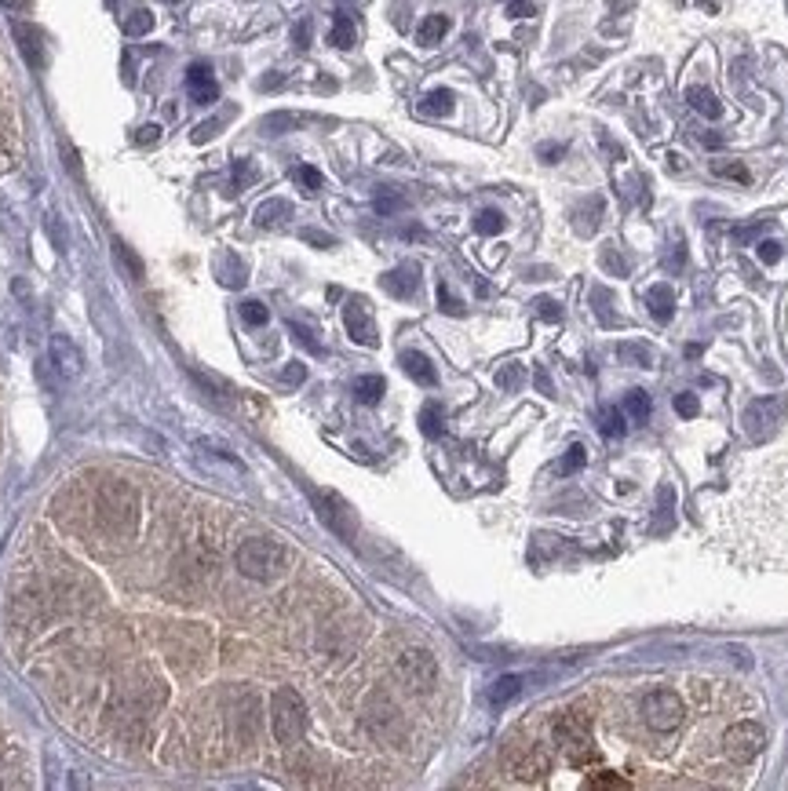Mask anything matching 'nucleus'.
Instances as JSON below:
<instances>
[{"label": "nucleus", "instance_id": "f257e3e1", "mask_svg": "<svg viewBox=\"0 0 788 791\" xmlns=\"http://www.w3.org/2000/svg\"><path fill=\"white\" fill-rule=\"evenodd\" d=\"M234 562H237L241 577L259 580V584H271V580H278V577L289 569V551H285L278 540L255 537V540H244V544L237 548Z\"/></svg>", "mask_w": 788, "mask_h": 791}, {"label": "nucleus", "instance_id": "f03ea898", "mask_svg": "<svg viewBox=\"0 0 788 791\" xmlns=\"http://www.w3.org/2000/svg\"><path fill=\"white\" fill-rule=\"evenodd\" d=\"M95 507H99V518L106 529L114 533H132L135 521H139V492L121 481V478H110L99 485V496H95Z\"/></svg>", "mask_w": 788, "mask_h": 791}, {"label": "nucleus", "instance_id": "7ed1b4c3", "mask_svg": "<svg viewBox=\"0 0 788 791\" xmlns=\"http://www.w3.org/2000/svg\"><path fill=\"white\" fill-rule=\"evenodd\" d=\"M271 729H274V740L285 744V747L304 740V733H307V704H304V697L296 689H289V686L274 689V697H271Z\"/></svg>", "mask_w": 788, "mask_h": 791}, {"label": "nucleus", "instance_id": "20e7f679", "mask_svg": "<svg viewBox=\"0 0 788 791\" xmlns=\"http://www.w3.org/2000/svg\"><path fill=\"white\" fill-rule=\"evenodd\" d=\"M555 744H559V751H563L574 766H588V762L599 758V751H595V744H592V733H588V722H584L577 711H570V715H563V718L555 722Z\"/></svg>", "mask_w": 788, "mask_h": 791}, {"label": "nucleus", "instance_id": "39448f33", "mask_svg": "<svg viewBox=\"0 0 788 791\" xmlns=\"http://www.w3.org/2000/svg\"><path fill=\"white\" fill-rule=\"evenodd\" d=\"M311 499H314V507H318V518L329 525L336 537L354 540L358 525H354V510H351V503H347L344 496H336V492H329V489H314Z\"/></svg>", "mask_w": 788, "mask_h": 791}, {"label": "nucleus", "instance_id": "423d86ee", "mask_svg": "<svg viewBox=\"0 0 788 791\" xmlns=\"http://www.w3.org/2000/svg\"><path fill=\"white\" fill-rule=\"evenodd\" d=\"M784 412H788V398H759V401H752L748 409H744V416H741V423H744V434L752 438V441H763V438H770L773 434V427L784 420Z\"/></svg>", "mask_w": 788, "mask_h": 791}, {"label": "nucleus", "instance_id": "0eeeda50", "mask_svg": "<svg viewBox=\"0 0 788 791\" xmlns=\"http://www.w3.org/2000/svg\"><path fill=\"white\" fill-rule=\"evenodd\" d=\"M394 675H398L413 693H427V689L434 686V678H438V664H434V657H431L427 649H405V653H398V660H394Z\"/></svg>", "mask_w": 788, "mask_h": 791}, {"label": "nucleus", "instance_id": "6e6552de", "mask_svg": "<svg viewBox=\"0 0 788 791\" xmlns=\"http://www.w3.org/2000/svg\"><path fill=\"white\" fill-rule=\"evenodd\" d=\"M683 715H686V707H683V700H679L672 689H653V693L643 700V718H646V726L657 729V733H672V729L683 722Z\"/></svg>", "mask_w": 788, "mask_h": 791}, {"label": "nucleus", "instance_id": "1a4fd4ad", "mask_svg": "<svg viewBox=\"0 0 788 791\" xmlns=\"http://www.w3.org/2000/svg\"><path fill=\"white\" fill-rule=\"evenodd\" d=\"M766 744V733L759 722H733L726 733H723V747L733 762H752Z\"/></svg>", "mask_w": 788, "mask_h": 791}, {"label": "nucleus", "instance_id": "9d476101", "mask_svg": "<svg viewBox=\"0 0 788 791\" xmlns=\"http://www.w3.org/2000/svg\"><path fill=\"white\" fill-rule=\"evenodd\" d=\"M507 758H511V773L518 780H541L552 769V755L541 744H522L518 751H507Z\"/></svg>", "mask_w": 788, "mask_h": 791}, {"label": "nucleus", "instance_id": "9b49d317", "mask_svg": "<svg viewBox=\"0 0 788 791\" xmlns=\"http://www.w3.org/2000/svg\"><path fill=\"white\" fill-rule=\"evenodd\" d=\"M344 329H347V336H351L354 343L376 347V325H373V318H369V311H365L362 300H351V303L344 307Z\"/></svg>", "mask_w": 788, "mask_h": 791}, {"label": "nucleus", "instance_id": "f8f14e48", "mask_svg": "<svg viewBox=\"0 0 788 791\" xmlns=\"http://www.w3.org/2000/svg\"><path fill=\"white\" fill-rule=\"evenodd\" d=\"M52 365H55V372H59L66 383H74V380L81 376L85 358H81V351L74 347L70 336H52Z\"/></svg>", "mask_w": 788, "mask_h": 791}, {"label": "nucleus", "instance_id": "ddd939ff", "mask_svg": "<svg viewBox=\"0 0 788 791\" xmlns=\"http://www.w3.org/2000/svg\"><path fill=\"white\" fill-rule=\"evenodd\" d=\"M12 34H15V44H19L23 59L30 63V70H45V34L30 23H12Z\"/></svg>", "mask_w": 788, "mask_h": 791}, {"label": "nucleus", "instance_id": "4468645a", "mask_svg": "<svg viewBox=\"0 0 788 791\" xmlns=\"http://www.w3.org/2000/svg\"><path fill=\"white\" fill-rule=\"evenodd\" d=\"M186 92H190V99H194L197 106H208V103L219 99V84H215L208 63H194V66L186 70Z\"/></svg>", "mask_w": 788, "mask_h": 791}, {"label": "nucleus", "instance_id": "2eb2a0df", "mask_svg": "<svg viewBox=\"0 0 788 791\" xmlns=\"http://www.w3.org/2000/svg\"><path fill=\"white\" fill-rule=\"evenodd\" d=\"M420 271L413 267V262H405V267H398V271H391V274H384L380 278V285L391 292V296H398V300H409L413 292H416V285H420V278H416Z\"/></svg>", "mask_w": 788, "mask_h": 791}, {"label": "nucleus", "instance_id": "dca6fc26", "mask_svg": "<svg viewBox=\"0 0 788 791\" xmlns=\"http://www.w3.org/2000/svg\"><path fill=\"white\" fill-rule=\"evenodd\" d=\"M402 369H405L416 383H424V387H434V383H438V372H434L431 358H424L420 351H405V354H402Z\"/></svg>", "mask_w": 788, "mask_h": 791}, {"label": "nucleus", "instance_id": "f3484780", "mask_svg": "<svg viewBox=\"0 0 788 791\" xmlns=\"http://www.w3.org/2000/svg\"><path fill=\"white\" fill-rule=\"evenodd\" d=\"M289 215H293V204L282 201V197H271V201H263V204L255 208V226H278V222H285Z\"/></svg>", "mask_w": 788, "mask_h": 791}, {"label": "nucleus", "instance_id": "a211bd4d", "mask_svg": "<svg viewBox=\"0 0 788 791\" xmlns=\"http://www.w3.org/2000/svg\"><path fill=\"white\" fill-rule=\"evenodd\" d=\"M445 34H449V19H445V15H427V19L416 26V44L434 48V44H442Z\"/></svg>", "mask_w": 788, "mask_h": 791}, {"label": "nucleus", "instance_id": "6ab92c4d", "mask_svg": "<svg viewBox=\"0 0 788 791\" xmlns=\"http://www.w3.org/2000/svg\"><path fill=\"white\" fill-rule=\"evenodd\" d=\"M646 307H650V314H653L657 321H668L672 311H675V292H672L668 285H653V289L646 292Z\"/></svg>", "mask_w": 788, "mask_h": 791}, {"label": "nucleus", "instance_id": "aec40b11", "mask_svg": "<svg viewBox=\"0 0 788 791\" xmlns=\"http://www.w3.org/2000/svg\"><path fill=\"white\" fill-rule=\"evenodd\" d=\"M518 693H522V678H518V675H504V678H496V682L489 686V704H493V707H504V704H511Z\"/></svg>", "mask_w": 788, "mask_h": 791}, {"label": "nucleus", "instance_id": "412c9836", "mask_svg": "<svg viewBox=\"0 0 788 791\" xmlns=\"http://www.w3.org/2000/svg\"><path fill=\"white\" fill-rule=\"evenodd\" d=\"M384 391H387L384 376H358V380H354V398H358L362 405H376V401L384 398Z\"/></svg>", "mask_w": 788, "mask_h": 791}, {"label": "nucleus", "instance_id": "4be33fe9", "mask_svg": "<svg viewBox=\"0 0 788 791\" xmlns=\"http://www.w3.org/2000/svg\"><path fill=\"white\" fill-rule=\"evenodd\" d=\"M686 99H690V106H693L697 114H704L708 121L723 117V106H719V99H715L708 88H690V92H686Z\"/></svg>", "mask_w": 788, "mask_h": 791}, {"label": "nucleus", "instance_id": "5701e85b", "mask_svg": "<svg viewBox=\"0 0 788 791\" xmlns=\"http://www.w3.org/2000/svg\"><path fill=\"white\" fill-rule=\"evenodd\" d=\"M449 110H453V92H445V88L424 95V103H420V114H424V117H445Z\"/></svg>", "mask_w": 788, "mask_h": 791}, {"label": "nucleus", "instance_id": "b1692460", "mask_svg": "<svg viewBox=\"0 0 788 791\" xmlns=\"http://www.w3.org/2000/svg\"><path fill=\"white\" fill-rule=\"evenodd\" d=\"M354 19H347V15H336V23H333V34H329V44L333 48H354Z\"/></svg>", "mask_w": 788, "mask_h": 791}, {"label": "nucleus", "instance_id": "393cba45", "mask_svg": "<svg viewBox=\"0 0 788 791\" xmlns=\"http://www.w3.org/2000/svg\"><path fill=\"white\" fill-rule=\"evenodd\" d=\"M219 282L230 285V289H241V285H244V267L237 262V255H226V259L219 262Z\"/></svg>", "mask_w": 788, "mask_h": 791}, {"label": "nucleus", "instance_id": "a878e982", "mask_svg": "<svg viewBox=\"0 0 788 791\" xmlns=\"http://www.w3.org/2000/svg\"><path fill=\"white\" fill-rule=\"evenodd\" d=\"M617 358L628 361V365H643V369H650L653 351H650V347H639V343H621V347H617Z\"/></svg>", "mask_w": 788, "mask_h": 791}, {"label": "nucleus", "instance_id": "bb28decb", "mask_svg": "<svg viewBox=\"0 0 788 791\" xmlns=\"http://www.w3.org/2000/svg\"><path fill=\"white\" fill-rule=\"evenodd\" d=\"M420 430H424L427 438H438V434H442V405H438V401L424 405V412H420Z\"/></svg>", "mask_w": 788, "mask_h": 791}, {"label": "nucleus", "instance_id": "cd10ccee", "mask_svg": "<svg viewBox=\"0 0 788 791\" xmlns=\"http://www.w3.org/2000/svg\"><path fill=\"white\" fill-rule=\"evenodd\" d=\"M628 412H632V420H635V423H646V420H650V412H653V401L646 398V391H632V394H628Z\"/></svg>", "mask_w": 788, "mask_h": 791}, {"label": "nucleus", "instance_id": "c85d7f7f", "mask_svg": "<svg viewBox=\"0 0 788 791\" xmlns=\"http://www.w3.org/2000/svg\"><path fill=\"white\" fill-rule=\"evenodd\" d=\"M267 318H271V311L263 307L259 300H244V303H241V321H244V325H252V329H255V325H267Z\"/></svg>", "mask_w": 788, "mask_h": 791}, {"label": "nucleus", "instance_id": "c756f323", "mask_svg": "<svg viewBox=\"0 0 788 791\" xmlns=\"http://www.w3.org/2000/svg\"><path fill=\"white\" fill-rule=\"evenodd\" d=\"M150 30H154V15H150L146 8L132 12L128 23H125V34H128V37H143V34H150Z\"/></svg>", "mask_w": 788, "mask_h": 791}, {"label": "nucleus", "instance_id": "7c9ffc66", "mask_svg": "<svg viewBox=\"0 0 788 791\" xmlns=\"http://www.w3.org/2000/svg\"><path fill=\"white\" fill-rule=\"evenodd\" d=\"M293 179L300 183V190H304V193H318V190H322V172H318V168H311V164H300V168L293 172Z\"/></svg>", "mask_w": 788, "mask_h": 791}, {"label": "nucleus", "instance_id": "2f4dec72", "mask_svg": "<svg viewBox=\"0 0 788 791\" xmlns=\"http://www.w3.org/2000/svg\"><path fill=\"white\" fill-rule=\"evenodd\" d=\"M114 248H117V259L125 262V271H128V274H132V278L139 282V278H143V262H139V255H135V252H132V248H128V244H125L121 237L114 241Z\"/></svg>", "mask_w": 788, "mask_h": 791}, {"label": "nucleus", "instance_id": "473e14b6", "mask_svg": "<svg viewBox=\"0 0 788 791\" xmlns=\"http://www.w3.org/2000/svg\"><path fill=\"white\" fill-rule=\"evenodd\" d=\"M474 230H478V233H500V230H504V215H500L496 208H485V212L474 215Z\"/></svg>", "mask_w": 788, "mask_h": 791}, {"label": "nucleus", "instance_id": "72a5a7b5", "mask_svg": "<svg viewBox=\"0 0 788 791\" xmlns=\"http://www.w3.org/2000/svg\"><path fill=\"white\" fill-rule=\"evenodd\" d=\"M584 463H588V449H584V445H570V452H566L563 463H559V474H577Z\"/></svg>", "mask_w": 788, "mask_h": 791}, {"label": "nucleus", "instance_id": "f704fd0d", "mask_svg": "<svg viewBox=\"0 0 788 791\" xmlns=\"http://www.w3.org/2000/svg\"><path fill=\"white\" fill-rule=\"evenodd\" d=\"M402 208H405L402 193H391V190H380V193H376V212H380V215H394V212H402Z\"/></svg>", "mask_w": 788, "mask_h": 791}, {"label": "nucleus", "instance_id": "c9c22d12", "mask_svg": "<svg viewBox=\"0 0 788 791\" xmlns=\"http://www.w3.org/2000/svg\"><path fill=\"white\" fill-rule=\"evenodd\" d=\"M624 430H628V427H624V416H621L617 409H606V412H603V434H606V438H621Z\"/></svg>", "mask_w": 788, "mask_h": 791}, {"label": "nucleus", "instance_id": "e433bc0d", "mask_svg": "<svg viewBox=\"0 0 788 791\" xmlns=\"http://www.w3.org/2000/svg\"><path fill=\"white\" fill-rule=\"evenodd\" d=\"M712 172H715V175H723V179H737V183H748V168H744V164L715 161V164H712Z\"/></svg>", "mask_w": 788, "mask_h": 791}, {"label": "nucleus", "instance_id": "4c0bfd02", "mask_svg": "<svg viewBox=\"0 0 788 791\" xmlns=\"http://www.w3.org/2000/svg\"><path fill=\"white\" fill-rule=\"evenodd\" d=\"M223 124H226V117H212V121L197 124V128L190 132V139H194V143H208V139H212V135H215V132H219Z\"/></svg>", "mask_w": 788, "mask_h": 791}, {"label": "nucleus", "instance_id": "58836bf2", "mask_svg": "<svg viewBox=\"0 0 788 791\" xmlns=\"http://www.w3.org/2000/svg\"><path fill=\"white\" fill-rule=\"evenodd\" d=\"M675 412H679L683 420H693V416L701 412V401H697V394H675Z\"/></svg>", "mask_w": 788, "mask_h": 791}, {"label": "nucleus", "instance_id": "ea45409f", "mask_svg": "<svg viewBox=\"0 0 788 791\" xmlns=\"http://www.w3.org/2000/svg\"><path fill=\"white\" fill-rule=\"evenodd\" d=\"M438 303H442V311H445V314H453V318H456V314H464V303H460V300H453L449 285H438Z\"/></svg>", "mask_w": 788, "mask_h": 791}, {"label": "nucleus", "instance_id": "a19ab883", "mask_svg": "<svg viewBox=\"0 0 788 791\" xmlns=\"http://www.w3.org/2000/svg\"><path fill=\"white\" fill-rule=\"evenodd\" d=\"M289 329H293V336H296V340H300V343H304V347H307V351H314V354H322V343H318V340H314V332H311V329H307V325H296V321H293V325H289Z\"/></svg>", "mask_w": 788, "mask_h": 791}, {"label": "nucleus", "instance_id": "79ce46f5", "mask_svg": "<svg viewBox=\"0 0 788 791\" xmlns=\"http://www.w3.org/2000/svg\"><path fill=\"white\" fill-rule=\"evenodd\" d=\"M496 383H500L504 391H514V387L522 383V369H518V365H507V369H500V372H496Z\"/></svg>", "mask_w": 788, "mask_h": 791}, {"label": "nucleus", "instance_id": "37998d69", "mask_svg": "<svg viewBox=\"0 0 788 791\" xmlns=\"http://www.w3.org/2000/svg\"><path fill=\"white\" fill-rule=\"evenodd\" d=\"M252 179H255L252 164H248V161H237V164H234V190H244Z\"/></svg>", "mask_w": 788, "mask_h": 791}, {"label": "nucleus", "instance_id": "c03bdc74", "mask_svg": "<svg viewBox=\"0 0 788 791\" xmlns=\"http://www.w3.org/2000/svg\"><path fill=\"white\" fill-rule=\"evenodd\" d=\"M588 784H592V787H621V791L628 787V780H624V776H617V773H595Z\"/></svg>", "mask_w": 788, "mask_h": 791}, {"label": "nucleus", "instance_id": "a18cd8bd", "mask_svg": "<svg viewBox=\"0 0 788 791\" xmlns=\"http://www.w3.org/2000/svg\"><path fill=\"white\" fill-rule=\"evenodd\" d=\"M755 252H759V259L766 262V267H773V262L781 259V244H777V241H759Z\"/></svg>", "mask_w": 788, "mask_h": 791}, {"label": "nucleus", "instance_id": "49530a36", "mask_svg": "<svg viewBox=\"0 0 788 791\" xmlns=\"http://www.w3.org/2000/svg\"><path fill=\"white\" fill-rule=\"evenodd\" d=\"M537 314H541L544 321H559V318H563V307H559L555 300L544 296V300H537Z\"/></svg>", "mask_w": 788, "mask_h": 791}, {"label": "nucleus", "instance_id": "de8ad7c7", "mask_svg": "<svg viewBox=\"0 0 788 791\" xmlns=\"http://www.w3.org/2000/svg\"><path fill=\"white\" fill-rule=\"evenodd\" d=\"M157 139H161V128H157V124H146V128H139V135H135L139 146H154Z\"/></svg>", "mask_w": 788, "mask_h": 791}, {"label": "nucleus", "instance_id": "09e8293b", "mask_svg": "<svg viewBox=\"0 0 788 791\" xmlns=\"http://www.w3.org/2000/svg\"><path fill=\"white\" fill-rule=\"evenodd\" d=\"M507 15H511V19H525V15H534V5H525V0H511Z\"/></svg>", "mask_w": 788, "mask_h": 791}, {"label": "nucleus", "instance_id": "8fccbe9b", "mask_svg": "<svg viewBox=\"0 0 788 791\" xmlns=\"http://www.w3.org/2000/svg\"><path fill=\"white\" fill-rule=\"evenodd\" d=\"M304 241H311V244H322V248H333L336 241L329 237V233H322V230H304Z\"/></svg>", "mask_w": 788, "mask_h": 791}, {"label": "nucleus", "instance_id": "3c124183", "mask_svg": "<svg viewBox=\"0 0 788 791\" xmlns=\"http://www.w3.org/2000/svg\"><path fill=\"white\" fill-rule=\"evenodd\" d=\"M304 380H307V369H304L300 361H293V365L285 369V383H293V387H296V383H304Z\"/></svg>", "mask_w": 788, "mask_h": 791}, {"label": "nucleus", "instance_id": "603ef678", "mask_svg": "<svg viewBox=\"0 0 788 791\" xmlns=\"http://www.w3.org/2000/svg\"><path fill=\"white\" fill-rule=\"evenodd\" d=\"M48 233H55V244H59V252H66V237H63V226H59V215H48Z\"/></svg>", "mask_w": 788, "mask_h": 791}, {"label": "nucleus", "instance_id": "864d4df0", "mask_svg": "<svg viewBox=\"0 0 788 791\" xmlns=\"http://www.w3.org/2000/svg\"><path fill=\"white\" fill-rule=\"evenodd\" d=\"M293 41H296V48H307V44H311V23H300L296 34H293Z\"/></svg>", "mask_w": 788, "mask_h": 791}, {"label": "nucleus", "instance_id": "5fc2aeb1", "mask_svg": "<svg viewBox=\"0 0 788 791\" xmlns=\"http://www.w3.org/2000/svg\"><path fill=\"white\" fill-rule=\"evenodd\" d=\"M63 153H66V164H70V172H74V175H81V164H77V153H74V146H63Z\"/></svg>", "mask_w": 788, "mask_h": 791}, {"label": "nucleus", "instance_id": "6e6d98bb", "mask_svg": "<svg viewBox=\"0 0 788 791\" xmlns=\"http://www.w3.org/2000/svg\"><path fill=\"white\" fill-rule=\"evenodd\" d=\"M541 157H544V161H559V157H563V146H541Z\"/></svg>", "mask_w": 788, "mask_h": 791}, {"label": "nucleus", "instance_id": "4d7b16f0", "mask_svg": "<svg viewBox=\"0 0 788 791\" xmlns=\"http://www.w3.org/2000/svg\"><path fill=\"white\" fill-rule=\"evenodd\" d=\"M8 12H23V8H30V0H0Z\"/></svg>", "mask_w": 788, "mask_h": 791}, {"label": "nucleus", "instance_id": "13d9d810", "mask_svg": "<svg viewBox=\"0 0 788 791\" xmlns=\"http://www.w3.org/2000/svg\"><path fill=\"white\" fill-rule=\"evenodd\" d=\"M537 387H541L544 394H552V383H548V376H544V372H537Z\"/></svg>", "mask_w": 788, "mask_h": 791}]
</instances>
